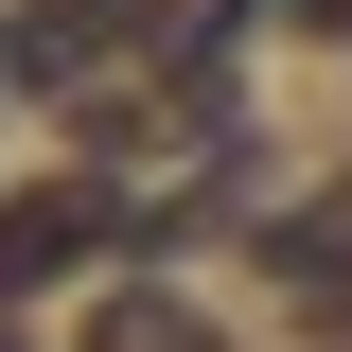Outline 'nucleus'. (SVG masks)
Here are the masks:
<instances>
[{
  "label": "nucleus",
  "mask_w": 352,
  "mask_h": 352,
  "mask_svg": "<svg viewBox=\"0 0 352 352\" xmlns=\"http://www.w3.org/2000/svg\"><path fill=\"white\" fill-rule=\"evenodd\" d=\"M124 229V194L106 176H36V194H0V300H36V282H71L88 247Z\"/></svg>",
  "instance_id": "1"
},
{
  "label": "nucleus",
  "mask_w": 352,
  "mask_h": 352,
  "mask_svg": "<svg viewBox=\"0 0 352 352\" xmlns=\"http://www.w3.org/2000/svg\"><path fill=\"white\" fill-rule=\"evenodd\" d=\"M264 264H282V300H300L317 335H352V176H335V194H300V212L264 229Z\"/></svg>",
  "instance_id": "2"
},
{
  "label": "nucleus",
  "mask_w": 352,
  "mask_h": 352,
  "mask_svg": "<svg viewBox=\"0 0 352 352\" xmlns=\"http://www.w3.org/2000/svg\"><path fill=\"white\" fill-rule=\"evenodd\" d=\"M71 352H229V335H212V317H194V300H176V282H106Z\"/></svg>",
  "instance_id": "3"
},
{
  "label": "nucleus",
  "mask_w": 352,
  "mask_h": 352,
  "mask_svg": "<svg viewBox=\"0 0 352 352\" xmlns=\"http://www.w3.org/2000/svg\"><path fill=\"white\" fill-rule=\"evenodd\" d=\"M282 18H300V36H352V0H282Z\"/></svg>",
  "instance_id": "4"
},
{
  "label": "nucleus",
  "mask_w": 352,
  "mask_h": 352,
  "mask_svg": "<svg viewBox=\"0 0 352 352\" xmlns=\"http://www.w3.org/2000/svg\"><path fill=\"white\" fill-rule=\"evenodd\" d=\"M0 352H36V335H18V300H0Z\"/></svg>",
  "instance_id": "5"
}]
</instances>
